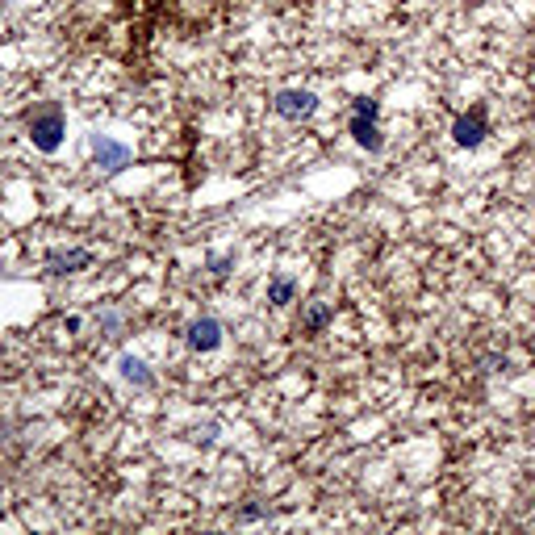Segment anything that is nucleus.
Segmentation results:
<instances>
[{"instance_id":"obj_7","label":"nucleus","mask_w":535,"mask_h":535,"mask_svg":"<svg viewBox=\"0 0 535 535\" xmlns=\"http://www.w3.org/2000/svg\"><path fill=\"white\" fill-rule=\"evenodd\" d=\"M46 264H51V272H80L92 264V255L84 247H72V251H51L46 255Z\"/></svg>"},{"instance_id":"obj_5","label":"nucleus","mask_w":535,"mask_h":535,"mask_svg":"<svg viewBox=\"0 0 535 535\" xmlns=\"http://www.w3.org/2000/svg\"><path fill=\"white\" fill-rule=\"evenodd\" d=\"M92 155H97V164L105 172H122L130 164V147L118 143V138H109V134H92Z\"/></svg>"},{"instance_id":"obj_3","label":"nucleus","mask_w":535,"mask_h":535,"mask_svg":"<svg viewBox=\"0 0 535 535\" xmlns=\"http://www.w3.org/2000/svg\"><path fill=\"white\" fill-rule=\"evenodd\" d=\"M272 109H276V118H285V122H306L318 113V97L310 88H281Z\"/></svg>"},{"instance_id":"obj_9","label":"nucleus","mask_w":535,"mask_h":535,"mask_svg":"<svg viewBox=\"0 0 535 535\" xmlns=\"http://www.w3.org/2000/svg\"><path fill=\"white\" fill-rule=\"evenodd\" d=\"M293 293H297L293 276H276V281L268 285V301H272V306H289V301H293Z\"/></svg>"},{"instance_id":"obj_8","label":"nucleus","mask_w":535,"mask_h":535,"mask_svg":"<svg viewBox=\"0 0 535 535\" xmlns=\"http://www.w3.org/2000/svg\"><path fill=\"white\" fill-rule=\"evenodd\" d=\"M331 306H327V301H310V306H306V314H301V331H310V335H318L322 327H327V322H331Z\"/></svg>"},{"instance_id":"obj_6","label":"nucleus","mask_w":535,"mask_h":535,"mask_svg":"<svg viewBox=\"0 0 535 535\" xmlns=\"http://www.w3.org/2000/svg\"><path fill=\"white\" fill-rule=\"evenodd\" d=\"M184 339H189L193 352H214V347H222V322L218 318H197V322H189Z\"/></svg>"},{"instance_id":"obj_2","label":"nucleus","mask_w":535,"mask_h":535,"mask_svg":"<svg viewBox=\"0 0 535 535\" xmlns=\"http://www.w3.org/2000/svg\"><path fill=\"white\" fill-rule=\"evenodd\" d=\"M377 118H381V105L372 101V97H360V101L352 105V138H356L364 151H381V147H385Z\"/></svg>"},{"instance_id":"obj_10","label":"nucleus","mask_w":535,"mask_h":535,"mask_svg":"<svg viewBox=\"0 0 535 535\" xmlns=\"http://www.w3.org/2000/svg\"><path fill=\"white\" fill-rule=\"evenodd\" d=\"M122 377H126V381H138V385H151L147 364H143V360H134V356H122Z\"/></svg>"},{"instance_id":"obj_4","label":"nucleus","mask_w":535,"mask_h":535,"mask_svg":"<svg viewBox=\"0 0 535 535\" xmlns=\"http://www.w3.org/2000/svg\"><path fill=\"white\" fill-rule=\"evenodd\" d=\"M485 134H490V122H485V105H473L469 113H460V118L452 122V138H456V147H481L485 143Z\"/></svg>"},{"instance_id":"obj_1","label":"nucleus","mask_w":535,"mask_h":535,"mask_svg":"<svg viewBox=\"0 0 535 535\" xmlns=\"http://www.w3.org/2000/svg\"><path fill=\"white\" fill-rule=\"evenodd\" d=\"M30 143L42 151V155H55L63 147V138H67V118H63V105L59 101H42L34 113H30Z\"/></svg>"}]
</instances>
